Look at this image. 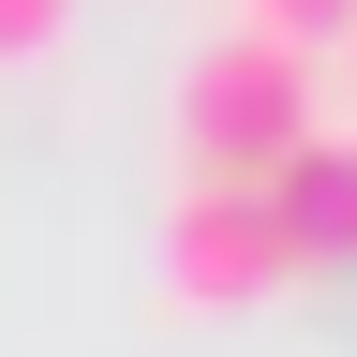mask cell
I'll use <instances>...</instances> for the list:
<instances>
[{
	"label": "cell",
	"instance_id": "6da1fadb",
	"mask_svg": "<svg viewBox=\"0 0 357 357\" xmlns=\"http://www.w3.org/2000/svg\"><path fill=\"white\" fill-rule=\"evenodd\" d=\"M298 134H312V60L298 45L208 30L178 60V164H194V194H268L298 164Z\"/></svg>",
	"mask_w": 357,
	"mask_h": 357
},
{
	"label": "cell",
	"instance_id": "7a4b0ae2",
	"mask_svg": "<svg viewBox=\"0 0 357 357\" xmlns=\"http://www.w3.org/2000/svg\"><path fill=\"white\" fill-rule=\"evenodd\" d=\"M283 223H268V194H194L178 178V238H164V283L194 298V312H238V298H268L283 283Z\"/></svg>",
	"mask_w": 357,
	"mask_h": 357
},
{
	"label": "cell",
	"instance_id": "3957f363",
	"mask_svg": "<svg viewBox=\"0 0 357 357\" xmlns=\"http://www.w3.org/2000/svg\"><path fill=\"white\" fill-rule=\"evenodd\" d=\"M268 223H283V253H298V268H312V253H357V134L312 119V134H298V164L268 178Z\"/></svg>",
	"mask_w": 357,
	"mask_h": 357
},
{
	"label": "cell",
	"instance_id": "277c9868",
	"mask_svg": "<svg viewBox=\"0 0 357 357\" xmlns=\"http://www.w3.org/2000/svg\"><path fill=\"white\" fill-rule=\"evenodd\" d=\"M238 30H268V45H298V60H312V45H342V30H357V0H253Z\"/></svg>",
	"mask_w": 357,
	"mask_h": 357
},
{
	"label": "cell",
	"instance_id": "5b68a950",
	"mask_svg": "<svg viewBox=\"0 0 357 357\" xmlns=\"http://www.w3.org/2000/svg\"><path fill=\"white\" fill-rule=\"evenodd\" d=\"M60 15H75V0H0V60H45V45H60Z\"/></svg>",
	"mask_w": 357,
	"mask_h": 357
},
{
	"label": "cell",
	"instance_id": "8992f818",
	"mask_svg": "<svg viewBox=\"0 0 357 357\" xmlns=\"http://www.w3.org/2000/svg\"><path fill=\"white\" fill-rule=\"evenodd\" d=\"M342 75H357V30H342Z\"/></svg>",
	"mask_w": 357,
	"mask_h": 357
}]
</instances>
